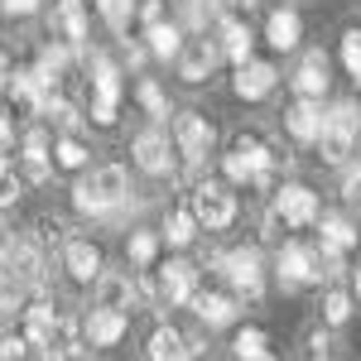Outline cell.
<instances>
[{"instance_id": "cell-1", "label": "cell", "mask_w": 361, "mask_h": 361, "mask_svg": "<svg viewBox=\"0 0 361 361\" xmlns=\"http://www.w3.org/2000/svg\"><path fill=\"white\" fill-rule=\"evenodd\" d=\"M130 193V178H126V169L121 164H102L82 173L78 178V188H73V202H78V212H92V217H102V212H111L121 207Z\"/></svg>"}, {"instance_id": "cell-2", "label": "cell", "mask_w": 361, "mask_h": 361, "mask_svg": "<svg viewBox=\"0 0 361 361\" xmlns=\"http://www.w3.org/2000/svg\"><path fill=\"white\" fill-rule=\"evenodd\" d=\"M357 135H361V106L357 102H337L333 111L323 116V135H318L323 159H328V164H342V159L352 154Z\"/></svg>"}, {"instance_id": "cell-3", "label": "cell", "mask_w": 361, "mask_h": 361, "mask_svg": "<svg viewBox=\"0 0 361 361\" xmlns=\"http://www.w3.org/2000/svg\"><path fill=\"white\" fill-rule=\"evenodd\" d=\"M212 265H217V275L231 284L236 299H260V289H265V265H260L255 250H231V255H217Z\"/></svg>"}, {"instance_id": "cell-4", "label": "cell", "mask_w": 361, "mask_h": 361, "mask_svg": "<svg viewBox=\"0 0 361 361\" xmlns=\"http://www.w3.org/2000/svg\"><path fill=\"white\" fill-rule=\"evenodd\" d=\"M92 121L97 126H111L116 106H121V68L106 54H92Z\"/></svg>"}, {"instance_id": "cell-5", "label": "cell", "mask_w": 361, "mask_h": 361, "mask_svg": "<svg viewBox=\"0 0 361 361\" xmlns=\"http://www.w3.org/2000/svg\"><path fill=\"white\" fill-rule=\"evenodd\" d=\"M275 275H279L284 289H304V284H313V279H323V255H318V246L289 241V246H279Z\"/></svg>"}, {"instance_id": "cell-6", "label": "cell", "mask_w": 361, "mask_h": 361, "mask_svg": "<svg viewBox=\"0 0 361 361\" xmlns=\"http://www.w3.org/2000/svg\"><path fill=\"white\" fill-rule=\"evenodd\" d=\"M188 207H193L197 226H207V231H226V226L236 222V197L226 193L222 183H197Z\"/></svg>"}, {"instance_id": "cell-7", "label": "cell", "mask_w": 361, "mask_h": 361, "mask_svg": "<svg viewBox=\"0 0 361 361\" xmlns=\"http://www.w3.org/2000/svg\"><path fill=\"white\" fill-rule=\"evenodd\" d=\"M173 145H178V154H183L188 164L207 159V145H212V126H207V116H197V111L173 116Z\"/></svg>"}, {"instance_id": "cell-8", "label": "cell", "mask_w": 361, "mask_h": 361, "mask_svg": "<svg viewBox=\"0 0 361 361\" xmlns=\"http://www.w3.org/2000/svg\"><path fill=\"white\" fill-rule=\"evenodd\" d=\"M275 212L289 226H313V222H318V193L304 188V183H284L279 197H275Z\"/></svg>"}, {"instance_id": "cell-9", "label": "cell", "mask_w": 361, "mask_h": 361, "mask_svg": "<svg viewBox=\"0 0 361 361\" xmlns=\"http://www.w3.org/2000/svg\"><path fill=\"white\" fill-rule=\"evenodd\" d=\"M63 270L73 279H82V284H97V275H102V250H97V241L68 236L63 241Z\"/></svg>"}, {"instance_id": "cell-10", "label": "cell", "mask_w": 361, "mask_h": 361, "mask_svg": "<svg viewBox=\"0 0 361 361\" xmlns=\"http://www.w3.org/2000/svg\"><path fill=\"white\" fill-rule=\"evenodd\" d=\"M159 294L169 304H193L197 294V265L193 260H169L159 265Z\"/></svg>"}, {"instance_id": "cell-11", "label": "cell", "mask_w": 361, "mask_h": 361, "mask_svg": "<svg viewBox=\"0 0 361 361\" xmlns=\"http://www.w3.org/2000/svg\"><path fill=\"white\" fill-rule=\"evenodd\" d=\"M145 357H149V361H193V357H197V342H193L188 333H178V328L159 323V328L149 333V347H145Z\"/></svg>"}, {"instance_id": "cell-12", "label": "cell", "mask_w": 361, "mask_h": 361, "mask_svg": "<svg viewBox=\"0 0 361 361\" xmlns=\"http://www.w3.org/2000/svg\"><path fill=\"white\" fill-rule=\"evenodd\" d=\"M135 299V279L121 275V270H102L97 284H92V308H116V313H126Z\"/></svg>"}, {"instance_id": "cell-13", "label": "cell", "mask_w": 361, "mask_h": 361, "mask_svg": "<svg viewBox=\"0 0 361 361\" xmlns=\"http://www.w3.org/2000/svg\"><path fill=\"white\" fill-rule=\"evenodd\" d=\"M275 68L270 63H255V58H246V63H236V78H231V87H236V97L241 102H260V97H270L275 92Z\"/></svg>"}, {"instance_id": "cell-14", "label": "cell", "mask_w": 361, "mask_h": 361, "mask_svg": "<svg viewBox=\"0 0 361 361\" xmlns=\"http://www.w3.org/2000/svg\"><path fill=\"white\" fill-rule=\"evenodd\" d=\"M126 328H130L126 313H116V308H92L87 323H82V337L92 347H116V342L126 337Z\"/></svg>"}, {"instance_id": "cell-15", "label": "cell", "mask_w": 361, "mask_h": 361, "mask_svg": "<svg viewBox=\"0 0 361 361\" xmlns=\"http://www.w3.org/2000/svg\"><path fill=\"white\" fill-rule=\"evenodd\" d=\"M130 149H135V164L145 169V173H154V178L173 169V154H169V135L164 130H140Z\"/></svg>"}, {"instance_id": "cell-16", "label": "cell", "mask_w": 361, "mask_h": 361, "mask_svg": "<svg viewBox=\"0 0 361 361\" xmlns=\"http://www.w3.org/2000/svg\"><path fill=\"white\" fill-rule=\"evenodd\" d=\"M284 130L299 140V145H318V135H323V106L308 102V97H299V102L284 111Z\"/></svg>"}, {"instance_id": "cell-17", "label": "cell", "mask_w": 361, "mask_h": 361, "mask_svg": "<svg viewBox=\"0 0 361 361\" xmlns=\"http://www.w3.org/2000/svg\"><path fill=\"white\" fill-rule=\"evenodd\" d=\"M294 92L308 97V102H318V97L328 92V58H323V49H308L304 54L299 73H294Z\"/></svg>"}, {"instance_id": "cell-18", "label": "cell", "mask_w": 361, "mask_h": 361, "mask_svg": "<svg viewBox=\"0 0 361 361\" xmlns=\"http://www.w3.org/2000/svg\"><path fill=\"white\" fill-rule=\"evenodd\" d=\"M193 313L207 328H226V323H236V294H222V289L193 294Z\"/></svg>"}, {"instance_id": "cell-19", "label": "cell", "mask_w": 361, "mask_h": 361, "mask_svg": "<svg viewBox=\"0 0 361 361\" xmlns=\"http://www.w3.org/2000/svg\"><path fill=\"white\" fill-rule=\"evenodd\" d=\"M265 39H270V49L289 54V49L304 39V20H299V10H275L270 25H265Z\"/></svg>"}, {"instance_id": "cell-20", "label": "cell", "mask_w": 361, "mask_h": 361, "mask_svg": "<svg viewBox=\"0 0 361 361\" xmlns=\"http://www.w3.org/2000/svg\"><path fill=\"white\" fill-rule=\"evenodd\" d=\"M54 29H58V39H63V44H82V39H87V10H82V0H58Z\"/></svg>"}, {"instance_id": "cell-21", "label": "cell", "mask_w": 361, "mask_h": 361, "mask_svg": "<svg viewBox=\"0 0 361 361\" xmlns=\"http://www.w3.org/2000/svg\"><path fill=\"white\" fill-rule=\"evenodd\" d=\"M217 58H222V49L202 39V44L188 49V54H178V78H183V82H202V78L212 73V63H217Z\"/></svg>"}, {"instance_id": "cell-22", "label": "cell", "mask_w": 361, "mask_h": 361, "mask_svg": "<svg viewBox=\"0 0 361 361\" xmlns=\"http://www.w3.org/2000/svg\"><path fill=\"white\" fill-rule=\"evenodd\" d=\"M217 49H222V58H231V63H246L250 58V25L246 20H222L217 25Z\"/></svg>"}, {"instance_id": "cell-23", "label": "cell", "mask_w": 361, "mask_h": 361, "mask_svg": "<svg viewBox=\"0 0 361 361\" xmlns=\"http://www.w3.org/2000/svg\"><path fill=\"white\" fill-rule=\"evenodd\" d=\"M49 164H54V154H49V135L44 130H29L25 135V169L34 183H44L49 178Z\"/></svg>"}, {"instance_id": "cell-24", "label": "cell", "mask_w": 361, "mask_h": 361, "mask_svg": "<svg viewBox=\"0 0 361 361\" xmlns=\"http://www.w3.org/2000/svg\"><path fill=\"white\" fill-rule=\"evenodd\" d=\"M145 39H149L145 49H149L154 58H178V54H183V29H178V25H164V20H159V25L145 29Z\"/></svg>"}, {"instance_id": "cell-25", "label": "cell", "mask_w": 361, "mask_h": 361, "mask_svg": "<svg viewBox=\"0 0 361 361\" xmlns=\"http://www.w3.org/2000/svg\"><path fill=\"white\" fill-rule=\"evenodd\" d=\"M318 236H323V246H333V250H352L357 246V226L347 222V217H337V212H318Z\"/></svg>"}, {"instance_id": "cell-26", "label": "cell", "mask_w": 361, "mask_h": 361, "mask_svg": "<svg viewBox=\"0 0 361 361\" xmlns=\"http://www.w3.org/2000/svg\"><path fill=\"white\" fill-rule=\"evenodd\" d=\"M197 231H202V226H197L193 207H178V212H169V222H164V241H169V246H178V250L193 246Z\"/></svg>"}, {"instance_id": "cell-27", "label": "cell", "mask_w": 361, "mask_h": 361, "mask_svg": "<svg viewBox=\"0 0 361 361\" xmlns=\"http://www.w3.org/2000/svg\"><path fill=\"white\" fill-rule=\"evenodd\" d=\"M44 116H54V126L63 130V135H78V130H82V111H78L73 102H63V97H49Z\"/></svg>"}, {"instance_id": "cell-28", "label": "cell", "mask_w": 361, "mask_h": 361, "mask_svg": "<svg viewBox=\"0 0 361 361\" xmlns=\"http://www.w3.org/2000/svg\"><path fill=\"white\" fill-rule=\"evenodd\" d=\"M135 97H140V106H145V116H154V121H169V97H164V87L154 82V78H145V82L135 87Z\"/></svg>"}, {"instance_id": "cell-29", "label": "cell", "mask_w": 361, "mask_h": 361, "mask_svg": "<svg viewBox=\"0 0 361 361\" xmlns=\"http://www.w3.org/2000/svg\"><path fill=\"white\" fill-rule=\"evenodd\" d=\"M231 352H236L241 361H270V352H265V333H260V328H241L236 342H231Z\"/></svg>"}, {"instance_id": "cell-30", "label": "cell", "mask_w": 361, "mask_h": 361, "mask_svg": "<svg viewBox=\"0 0 361 361\" xmlns=\"http://www.w3.org/2000/svg\"><path fill=\"white\" fill-rule=\"evenodd\" d=\"M54 169H87V145L78 135H63L54 145Z\"/></svg>"}, {"instance_id": "cell-31", "label": "cell", "mask_w": 361, "mask_h": 361, "mask_svg": "<svg viewBox=\"0 0 361 361\" xmlns=\"http://www.w3.org/2000/svg\"><path fill=\"white\" fill-rule=\"evenodd\" d=\"M347 318H352V294L347 289H328L323 294V323L328 328H342Z\"/></svg>"}, {"instance_id": "cell-32", "label": "cell", "mask_w": 361, "mask_h": 361, "mask_svg": "<svg viewBox=\"0 0 361 361\" xmlns=\"http://www.w3.org/2000/svg\"><path fill=\"white\" fill-rule=\"evenodd\" d=\"M135 5H140V0H97V10H102V20H106V25H111L116 34H121V29L130 25V15H135Z\"/></svg>"}, {"instance_id": "cell-33", "label": "cell", "mask_w": 361, "mask_h": 361, "mask_svg": "<svg viewBox=\"0 0 361 361\" xmlns=\"http://www.w3.org/2000/svg\"><path fill=\"white\" fill-rule=\"evenodd\" d=\"M154 255H159V236L154 231H135L130 236V260L145 270V265H154Z\"/></svg>"}, {"instance_id": "cell-34", "label": "cell", "mask_w": 361, "mask_h": 361, "mask_svg": "<svg viewBox=\"0 0 361 361\" xmlns=\"http://www.w3.org/2000/svg\"><path fill=\"white\" fill-rule=\"evenodd\" d=\"M308 361H347V357H342V347L328 333H313L308 337Z\"/></svg>"}, {"instance_id": "cell-35", "label": "cell", "mask_w": 361, "mask_h": 361, "mask_svg": "<svg viewBox=\"0 0 361 361\" xmlns=\"http://www.w3.org/2000/svg\"><path fill=\"white\" fill-rule=\"evenodd\" d=\"M342 63H347V73L361 82V29H347L342 34Z\"/></svg>"}, {"instance_id": "cell-36", "label": "cell", "mask_w": 361, "mask_h": 361, "mask_svg": "<svg viewBox=\"0 0 361 361\" xmlns=\"http://www.w3.org/2000/svg\"><path fill=\"white\" fill-rule=\"evenodd\" d=\"M342 202L361 217V164H352L347 173H342Z\"/></svg>"}, {"instance_id": "cell-37", "label": "cell", "mask_w": 361, "mask_h": 361, "mask_svg": "<svg viewBox=\"0 0 361 361\" xmlns=\"http://www.w3.org/2000/svg\"><path fill=\"white\" fill-rule=\"evenodd\" d=\"M29 342L25 337H0V361H25Z\"/></svg>"}, {"instance_id": "cell-38", "label": "cell", "mask_w": 361, "mask_h": 361, "mask_svg": "<svg viewBox=\"0 0 361 361\" xmlns=\"http://www.w3.org/2000/svg\"><path fill=\"white\" fill-rule=\"evenodd\" d=\"M135 10H140V20H145V29H149V25H159V20H164V0H140Z\"/></svg>"}, {"instance_id": "cell-39", "label": "cell", "mask_w": 361, "mask_h": 361, "mask_svg": "<svg viewBox=\"0 0 361 361\" xmlns=\"http://www.w3.org/2000/svg\"><path fill=\"white\" fill-rule=\"evenodd\" d=\"M0 10H5L10 20H25V15H34V10H39V0H0Z\"/></svg>"}, {"instance_id": "cell-40", "label": "cell", "mask_w": 361, "mask_h": 361, "mask_svg": "<svg viewBox=\"0 0 361 361\" xmlns=\"http://www.w3.org/2000/svg\"><path fill=\"white\" fill-rule=\"evenodd\" d=\"M15 197H20V178H10V173H5V178H0V207H10Z\"/></svg>"}, {"instance_id": "cell-41", "label": "cell", "mask_w": 361, "mask_h": 361, "mask_svg": "<svg viewBox=\"0 0 361 361\" xmlns=\"http://www.w3.org/2000/svg\"><path fill=\"white\" fill-rule=\"evenodd\" d=\"M10 140H15V126H10V111L0 106V149H10Z\"/></svg>"}, {"instance_id": "cell-42", "label": "cell", "mask_w": 361, "mask_h": 361, "mask_svg": "<svg viewBox=\"0 0 361 361\" xmlns=\"http://www.w3.org/2000/svg\"><path fill=\"white\" fill-rule=\"evenodd\" d=\"M352 294H357V299H361V260H357V265H352Z\"/></svg>"}, {"instance_id": "cell-43", "label": "cell", "mask_w": 361, "mask_h": 361, "mask_svg": "<svg viewBox=\"0 0 361 361\" xmlns=\"http://www.w3.org/2000/svg\"><path fill=\"white\" fill-rule=\"evenodd\" d=\"M5 78H10V54L0 49V82H5Z\"/></svg>"}, {"instance_id": "cell-44", "label": "cell", "mask_w": 361, "mask_h": 361, "mask_svg": "<svg viewBox=\"0 0 361 361\" xmlns=\"http://www.w3.org/2000/svg\"><path fill=\"white\" fill-rule=\"evenodd\" d=\"M5 173H10V154L0 149V178H5Z\"/></svg>"}, {"instance_id": "cell-45", "label": "cell", "mask_w": 361, "mask_h": 361, "mask_svg": "<svg viewBox=\"0 0 361 361\" xmlns=\"http://www.w3.org/2000/svg\"><path fill=\"white\" fill-rule=\"evenodd\" d=\"M357 87H361V82H357ZM357 106H361V92H357Z\"/></svg>"}]
</instances>
